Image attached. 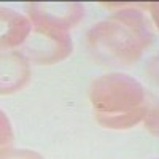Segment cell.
Segmentation results:
<instances>
[{
  "label": "cell",
  "instance_id": "1",
  "mask_svg": "<svg viewBox=\"0 0 159 159\" xmlns=\"http://www.w3.org/2000/svg\"><path fill=\"white\" fill-rule=\"evenodd\" d=\"M89 97L97 121L110 129L132 127L148 115L143 86L124 73H108L94 80Z\"/></svg>",
  "mask_w": 159,
  "mask_h": 159
},
{
  "label": "cell",
  "instance_id": "2",
  "mask_svg": "<svg viewBox=\"0 0 159 159\" xmlns=\"http://www.w3.org/2000/svg\"><path fill=\"white\" fill-rule=\"evenodd\" d=\"M153 40L148 21L135 10H123L96 24L88 34V43L99 57L110 62L130 64Z\"/></svg>",
  "mask_w": 159,
  "mask_h": 159
},
{
  "label": "cell",
  "instance_id": "3",
  "mask_svg": "<svg viewBox=\"0 0 159 159\" xmlns=\"http://www.w3.org/2000/svg\"><path fill=\"white\" fill-rule=\"evenodd\" d=\"M35 34L25 48L29 57L40 64H52L64 59L72 51V38L67 30L46 24H34Z\"/></svg>",
  "mask_w": 159,
  "mask_h": 159
},
{
  "label": "cell",
  "instance_id": "4",
  "mask_svg": "<svg viewBox=\"0 0 159 159\" xmlns=\"http://www.w3.org/2000/svg\"><path fill=\"white\" fill-rule=\"evenodd\" d=\"M34 24H46L67 30L81 19L84 8L81 3H27Z\"/></svg>",
  "mask_w": 159,
  "mask_h": 159
},
{
  "label": "cell",
  "instance_id": "5",
  "mask_svg": "<svg viewBox=\"0 0 159 159\" xmlns=\"http://www.w3.org/2000/svg\"><path fill=\"white\" fill-rule=\"evenodd\" d=\"M0 13H2V46L11 48L21 45L32 30L30 21L10 8H2Z\"/></svg>",
  "mask_w": 159,
  "mask_h": 159
},
{
  "label": "cell",
  "instance_id": "6",
  "mask_svg": "<svg viewBox=\"0 0 159 159\" xmlns=\"http://www.w3.org/2000/svg\"><path fill=\"white\" fill-rule=\"evenodd\" d=\"M29 78V65L25 57L18 52L3 56L2 59V94H10L24 86Z\"/></svg>",
  "mask_w": 159,
  "mask_h": 159
},
{
  "label": "cell",
  "instance_id": "7",
  "mask_svg": "<svg viewBox=\"0 0 159 159\" xmlns=\"http://www.w3.org/2000/svg\"><path fill=\"white\" fill-rule=\"evenodd\" d=\"M147 129L151 132V134L159 137V105H156L154 108H151L147 115V118L143 119Z\"/></svg>",
  "mask_w": 159,
  "mask_h": 159
},
{
  "label": "cell",
  "instance_id": "8",
  "mask_svg": "<svg viewBox=\"0 0 159 159\" xmlns=\"http://www.w3.org/2000/svg\"><path fill=\"white\" fill-rule=\"evenodd\" d=\"M2 159H42V156L29 150H8L2 153Z\"/></svg>",
  "mask_w": 159,
  "mask_h": 159
},
{
  "label": "cell",
  "instance_id": "9",
  "mask_svg": "<svg viewBox=\"0 0 159 159\" xmlns=\"http://www.w3.org/2000/svg\"><path fill=\"white\" fill-rule=\"evenodd\" d=\"M11 147V134H10V124L5 118V113H2V153L8 151Z\"/></svg>",
  "mask_w": 159,
  "mask_h": 159
},
{
  "label": "cell",
  "instance_id": "10",
  "mask_svg": "<svg viewBox=\"0 0 159 159\" xmlns=\"http://www.w3.org/2000/svg\"><path fill=\"white\" fill-rule=\"evenodd\" d=\"M147 75L148 78H151L153 81H156L159 84V56H156L147 67Z\"/></svg>",
  "mask_w": 159,
  "mask_h": 159
},
{
  "label": "cell",
  "instance_id": "11",
  "mask_svg": "<svg viewBox=\"0 0 159 159\" xmlns=\"http://www.w3.org/2000/svg\"><path fill=\"white\" fill-rule=\"evenodd\" d=\"M150 10H151V16L157 25V29H159V3H151L150 5Z\"/></svg>",
  "mask_w": 159,
  "mask_h": 159
}]
</instances>
